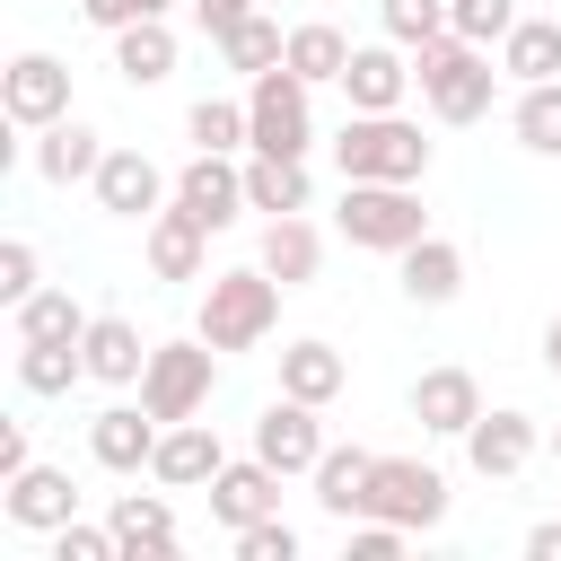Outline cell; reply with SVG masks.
<instances>
[{"instance_id":"1","label":"cell","mask_w":561,"mask_h":561,"mask_svg":"<svg viewBox=\"0 0 561 561\" xmlns=\"http://www.w3.org/2000/svg\"><path fill=\"white\" fill-rule=\"evenodd\" d=\"M412 79H421V105H430L438 123H482L508 70H500V53H491V44H465V35H430V44L412 53Z\"/></svg>"},{"instance_id":"2","label":"cell","mask_w":561,"mask_h":561,"mask_svg":"<svg viewBox=\"0 0 561 561\" xmlns=\"http://www.w3.org/2000/svg\"><path fill=\"white\" fill-rule=\"evenodd\" d=\"M333 167H342V184H421L430 140H421V123H403V105L394 114H351L333 131Z\"/></svg>"},{"instance_id":"3","label":"cell","mask_w":561,"mask_h":561,"mask_svg":"<svg viewBox=\"0 0 561 561\" xmlns=\"http://www.w3.org/2000/svg\"><path fill=\"white\" fill-rule=\"evenodd\" d=\"M272 324H280V280H272L263 263L210 272V289H202V316H193V333H202L210 351H254Z\"/></svg>"},{"instance_id":"4","label":"cell","mask_w":561,"mask_h":561,"mask_svg":"<svg viewBox=\"0 0 561 561\" xmlns=\"http://www.w3.org/2000/svg\"><path fill=\"white\" fill-rule=\"evenodd\" d=\"M245 149H263V158H307L316 149V88L289 70V61H272V70H254L245 79Z\"/></svg>"},{"instance_id":"5","label":"cell","mask_w":561,"mask_h":561,"mask_svg":"<svg viewBox=\"0 0 561 561\" xmlns=\"http://www.w3.org/2000/svg\"><path fill=\"white\" fill-rule=\"evenodd\" d=\"M219 359H228V351H210L202 333H184V342H149V368H140V403H149L158 421H193V412H210Z\"/></svg>"},{"instance_id":"6","label":"cell","mask_w":561,"mask_h":561,"mask_svg":"<svg viewBox=\"0 0 561 561\" xmlns=\"http://www.w3.org/2000/svg\"><path fill=\"white\" fill-rule=\"evenodd\" d=\"M333 228H342L359 254H403L412 237H430V210H421L412 184H342Z\"/></svg>"},{"instance_id":"7","label":"cell","mask_w":561,"mask_h":561,"mask_svg":"<svg viewBox=\"0 0 561 561\" xmlns=\"http://www.w3.org/2000/svg\"><path fill=\"white\" fill-rule=\"evenodd\" d=\"M359 517H386V526H403V535H430V526L447 517V473H438L430 456H377Z\"/></svg>"},{"instance_id":"8","label":"cell","mask_w":561,"mask_h":561,"mask_svg":"<svg viewBox=\"0 0 561 561\" xmlns=\"http://www.w3.org/2000/svg\"><path fill=\"white\" fill-rule=\"evenodd\" d=\"M0 114H9V131L61 123V114H70V61H61V53H18V61L0 70Z\"/></svg>"},{"instance_id":"9","label":"cell","mask_w":561,"mask_h":561,"mask_svg":"<svg viewBox=\"0 0 561 561\" xmlns=\"http://www.w3.org/2000/svg\"><path fill=\"white\" fill-rule=\"evenodd\" d=\"M175 202L219 237V228H237L245 219V158H228V149H193L184 167H175Z\"/></svg>"},{"instance_id":"10","label":"cell","mask_w":561,"mask_h":561,"mask_svg":"<svg viewBox=\"0 0 561 561\" xmlns=\"http://www.w3.org/2000/svg\"><path fill=\"white\" fill-rule=\"evenodd\" d=\"M535 456H543V430H535V412H517V403H500V412H482V421L465 430V465H473L482 482H517Z\"/></svg>"},{"instance_id":"11","label":"cell","mask_w":561,"mask_h":561,"mask_svg":"<svg viewBox=\"0 0 561 561\" xmlns=\"http://www.w3.org/2000/svg\"><path fill=\"white\" fill-rule=\"evenodd\" d=\"M96 210H114V219H158L167 202H175V175H158V158L149 149H105V167H96Z\"/></svg>"},{"instance_id":"12","label":"cell","mask_w":561,"mask_h":561,"mask_svg":"<svg viewBox=\"0 0 561 561\" xmlns=\"http://www.w3.org/2000/svg\"><path fill=\"white\" fill-rule=\"evenodd\" d=\"M324 447H333V438H324L316 403L272 394V403L254 412V456H263V465H280V473H316V456H324Z\"/></svg>"},{"instance_id":"13","label":"cell","mask_w":561,"mask_h":561,"mask_svg":"<svg viewBox=\"0 0 561 561\" xmlns=\"http://www.w3.org/2000/svg\"><path fill=\"white\" fill-rule=\"evenodd\" d=\"M228 465V447H219V430L193 412V421H167L158 430V456H149V482H167V491H210V473Z\"/></svg>"},{"instance_id":"14","label":"cell","mask_w":561,"mask_h":561,"mask_svg":"<svg viewBox=\"0 0 561 561\" xmlns=\"http://www.w3.org/2000/svg\"><path fill=\"white\" fill-rule=\"evenodd\" d=\"M280 482H289L280 465H263V456H228V465L210 473V517H219L228 535H245L254 517L280 508Z\"/></svg>"},{"instance_id":"15","label":"cell","mask_w":561,"mask_h":561,"mask_svg":"<svg viewBox=\"0 0 561 561\" xmlns=\"http://www.w3.org/2000/svg\"><path fill=\"white\" fill-rule=\"evenodd\" d=\"M412 88H421V79H412V53H403L394 35H386V44H359V53H351V70H342L351 114H394Z\"/></svg>"},{"instance_id":"16","label":"cell","mask_w":561,"mask_h":561,"mask_svg":"<svg viewBox=\"0 0 561 561\" xmlns=\"http://www.w3.org/2000/svg\"><path fill=\"white\" fill-rule=\"evenodd\" d=\"M26 167L44 175V184H96V167H105V140H96V123H79V114H61V123H44L35 140H26Z\"/></svg>"},{"instance_id":"17","label":"cell","mask_w":561,"mask_h":561,"mask_svg":"<svg viewBox=\"0 0 561 561\" xmlns=\"http://www.w3.org/2000/svg\"><path fill=\"white\" fill-rule=\"evenodd\" d=\"M158 412L149 403H105L96 421H88V456L105 465V473H149V456H158Z\"/></svg>"},{"instance_id":"18","label":"cell","mask_w":561,"mask_h":561,"mask_svg":"<svg viewBox=\"0 0 561 561\" xmlns=\"http://www.w3.org/2000/svg\"><path fill=\"white\" fill-rule=\"evenodd\" d=\"M0 508H9V526L53 535V526H70V517H79V482H70L61 465H26V473H9V482H0Z\"/></svg>"},{"instance_id":"19","label":"cell","mask_w":561,"mask_h":561,"mask_svg":"<svg viewBox=\"0 0 561 561\" xmlns=\"http://www.w3.org/2000/svg\"><path fill=\"white\" fill-rule=\"evenodd\" d=\"M140 254H149L158 280H202V263H210V228H202L184 202H167L158 219H140Z\"/></svg>"},{"instance_id":"20","label":"cell","mask_w":561,"mask_h":561,"mask_svg":"<svg viewBox=\"0 0 561 561\" xmlns=\"http://www.w3.org/2000/svg\"><path fill=\"white\" fill-rule=\"evenodd\" d=\"M394 289H403L412 307H447V298L465 289V245H456V237H438V228H430V237H412V245L394 254Z\"/></svg>"},{"instance_id":"21","label":"cell","mask_w":561,"mask_h":561,"mask_svg":"<svg viewBox=\"0 0 561 561\" xmlns=\"http://www.w3.org/2000/svg\"><path fill=\"white\" fill-rule=\"evenodd\" d=\"M412 421H421L430 438H465V430L482 421L473 368H421V377H412Z\"/></svg>"},{"instance_id":"22","label":"cell","mask_w":561,"mask_h":561,"mask_svg":"<svg viewBox=\"0 0 561 561\" xmlns=\"http://www.w3.org/2000/svg\"><path fill=\"white\" fill-rule=\"evenodd\" d=\"M105 526H114L123 561H175V508H167L158 491H114Z\"/></svg>"},{"instance_id":"23","label":"cell","mask_w":561,"mask_h":561,"mask_svg":"<svg viewBox=\"0 0 561 561\" xmlns=\"http://www.w3.org/2000/svg\"><path fill=\"white\" fill-rule=\"evenodd\" d=\"M280 289H307L316 272H324V228L307 219V210H289V219H263V254H254Z\"/></svg>"},{"instance_id":"24","label":"cell","mask_w":561,"mask_h":561,"mask_svg":"<svg viewBox=\"0 0 561 561\" xmlns=\"http://www.w3.org/2000/svg\"><path fill=\"white\" fill-rule=\"evenodd\" d=\"M105 44H114V79H123V88H167V79H175V53H184L167 18H140V26L105 35Z\"/></svg>"},{"instance_id":"25","label":"cell","mask_w":561,"mask_h":561,"mask_svg":"<svg viewBox=\"0 0 561 561\" xmlns=\"http://www.w3.org/2000/svg\"><path fill=\"white\" fill-rule=\"evenodd\" d=\"M88 377L96 386H140V368H149V342H140V324L131 316H88Z\"/></svg>"},{"instance_id":"26","label":"cell","mask_w":561,"mask_h":561,"mask_svg":"<svg viewBox=\"0 0 561 561\" xmlns=\"http://www.w3.org/2000/svg\"><path fill=\"white\" fill-rule=\"evenodd\" d=\"M342 386H351V359H342L333 342L298 333V342L280 351V394H298V403H316V412H324V403H333Z\"/></svg>"},{"instance_id":"27","label":"cell","mask_w":561,"mask_h":561,"mask_svg":"<svg viewBox=\"0 0 561 561\" xmlns=\"http://www.w3.org/2000/svg\"><path fill=\"white\" fill-rule=\"evenodd\" d=\"M316 202V184H307V158H263V149H245V210H263V219H289V210H307Z\"/></svg>"},{"instance_id":"28","label":"cell","mask_w":561,"mask_h":561,"mask_svg":"<svg viewBox=\"0 0 561 561\" xmlns=\"http://www.w3.org/2000/svg\"><path fill=\"white\" fill-rule=\"evenodd\" d=\"M368 473H377V456H368V447H324V456H316V473H307V482H316V508L351 526V517L368 508Z\"/></svg>"},{"instance_id":"29","label":"cell","mask_w":561,"mask_h":561,"mask_svg":"<svg viewBox=\"0 0 561 561\" xmlns=\"http://www.w3.org/2000/svg\"><path fill=\"white\" fill-rule=\"evenodd\" d=\"M351 53H359V44H351L342 26H324V18H307V26H289V53H280V61H289V70L307 79V88H342V70H351Z\"/></svg>"},{"instance_id":"30","label":"cell","mask_w":561,"mask_h":561,"mask_svg":"<svg viewBox=\"0 0 561 561\" xmlns=\"http://www.w3.org/2000/svg\"><path fill=\"white\" fill-rule=\"evenodd\" d=\"M500 70H508L517 88L561 79V18H517V26L500 35Z\"/></svg>"},{"instance_id":"31","label":"cell","mask_w":561,"mask_h":561,"mask_svg":"<svg viewBox=\"0 0 561 561\" xmlns=\"http://www.w3.org/2000/svg\"><path fill=\"white\" fill-rule=\"evenodd\" d=\"M9 333L18 342H88V307L70 289H35V298L9 307Z\"/></svg>"},{"instance_id":"32","label":"cell","mask_w":561,"mask_h":561,"mask_svg":"<svg viewBox=\"0 0 561 561\" xmlns=\"http://www.w3.org/2000/svg\"><path fill=\"white\" fill-rule=\"evenodd\" d=\"M88 377L79 342H18V394H70Z\"/></svg>"},{"instance_id":"33","label":"cell","mask_w":561,"mask_h":561,"mask_svg":"<svg viewBox=\"0 0 561 561\" xmlns=\"http://www.w3.org/2000/svg\"><path fill=\"white\" fill-rule=\"evenodd\" d=\"M508 131H517V149H535V158H561V79H535V88H517V105H508Z\"/></svg>"},{"instance_id":"34","label":"cell","mask_w":561,"mask_h":561,"mask_svg":"<svg viewBox=\"0 0 561 561\" xmlns=\"http://www.w3.org/2000/svg\"><path fill=\"white\" fill-rule=\"evenodd\" d=\"M280 53H289V26H280V18H263V9H254V18H237V26L219 35V61H228V70H245V79H254V70H272Z\"/></svg>"},{"instance_id":"35","label":"cell","mask_w":561,"mask_h":561,"mask_svg":"<svg viewBox=\"0 0 561 561\" xmlns=\"http://www.w3.org/2000/svg\"><path fill=\"white\" fill-rule=\"evenodd\" d=\"M184 140H193V149H228V158H237V149L254 140V131H245V96H202V105L184 114Z\"/></svg>"},{"instance_id":"36","label":"cell","mask_w":561,"mask_h":561,"mask_svg":"<svg viewBox=\"0 0 561 561\" xmlns=\"http://www.w3.org/2000/svg\"><path fill=\"white\" fill-rule=\"evenodd\" d=\"M517 18H526L517 0H447V35H465V44H491V53H500V35H508Z\"/></svg>"},{"instance_id":"37","label":"cell","mask_w":561,"mask_h":561,"mask_svg":"<svg viewBox=\"0 0 561 561\" xmlns=\"http://www.w3.org/2000/svg\"><path fill=\"white\" fill-rule=\"evenodd\" d=\"M377 26H386L403 53H421L430 35H447V0H377Z\"/></svg>"},{"instance_id":"38","label":"cell","mask_w":561,"mask_h":561,"mask_svg":"<svg viewBox=\"0 0 561 561\" xmlns=\"http://www.w3.org/2000/svg\"><path fill=\"white\" fill-rule=\"evenodd\" d=\"M35 289H44L35 245H26V237H0V307H18V298H35Z\"/></svg>"},{"instance_id":"39","label":"cell","mask_w":561,"mask_h":561,"mask_svg":"<svg viewBox=\"0 0 561 561\" xmlns=\"http://www.w3.org/2000/svg\"><path fill=\"white\" fill-rule=\"evenodd\" d=\"M237 561H298V526L272 508V517H254L245 535H237Z\"/></svg>"},{"instance_id":"40","label":"cell","mask_w":561,"mask_h":561,"mask_svg":"<svg viewBox=\"0 0 561 561\" xmlns=\"http://www.w3.org/2000/svg\"><path fill=\"white\" fill-rule=\"evenodd\" d=\"M53 561H123V543H114V526L70 517V526H53Z\"/></svg>"},{"instance_id":"41","label":"cell","mask_w":561,"mask_h":561,"mask_svg":"<svg viewBox=\"0 0 561 561\" xmlns=\"http://www.w3.org/2000/svg\"><path fill=\"white\" fill-rule=\"evenodd\" d=\"M175 0H79V18L96 26V35H123V26H140V18H167Z\"/></svg>"},{"instance_id":"42","label":"cell","mask_w":561,"mask_h":561,"mask_svg":"<svg viewBox=\"0 0 561 561\" xmlns=\"http://www.w3.org/2000/svg\"><path fill=\"white\" fill-rule=\"evenodd\" d=\"M342 552H351V561H394V552H403V526H386V517H359V526L342 535Z\"/></svg>"},{"instance_id":"43","label":"cell","mask_w":561,"mask_h":561,"mask_svg":"<svg viewBox=\"0 0 561 561\" xmlns=\"http://www.w3.org/2000/svg\"><path fill=\"white\" fill-rule=\"evenodd\" d=\"M254 9H263V0H193V18H202V35H210V44H219L237 18H254Z\"/></svg>"},{"instance_id":"44","label":"cell","mask_w":561,"mask_h":561,"mask_svg":"<svg viewBox=\"0 0 561 561\" xmlns=\"http://www.w3.org/2000/svg\"><path fill=\"white\" fill-rule=\"evenodd\" d=\"M26 465H35V456H26V421H0V482L26 473Z\"/></svg>"},{"instance_id":"45","label":"cell","mask_w":561,"mask_h":561,"mask_svg":"<svg viewBox=\"0 0 561 561\" xmlns=\"http://www.w3.org/2000/svg\"><path fill=\"white\" fill-rule=\"evenodd\" d=\"M526 561H561V517H543V526H526Z\"/></svg>"},{"instance_id":"46","label":"cell","mask_w":561,"mask_h":561,"mask_svg":"<svg viewBox=\"0 0 561 561\" xmlns=\"http://www.w3.org/2000/svg\"><path fill=\"white\" fill-rule=\"evenodd\" d=\"M543 368H552V377H561V316H552V324H543Z\"/></svg>"},{"instance_id":"47","label":"cell","mask_w":561,"mask_h":561,"mask_svg":"<svg viewBox=\"0 0 561 561\" xmlns=\"http://www.w3.org/2000/svg\"><path fill=\"white\" fill-rule=\"evenodd\" d=\"M543 447H552V465H561V430H552V438H543Z\"/></svg>"}]
</instances>
